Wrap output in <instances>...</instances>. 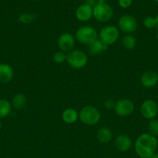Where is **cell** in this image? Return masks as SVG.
Listing matches in <instances>:
<instances>
[{"instance_id": "obj_1", "label": "cell", "mask_w": 158, "mask_h": 158, "mask_svg": "<svg viewBox=\"0 0 158 158\" xmlns=\"http://www.w3.org/2000/svg\"><path fill=\"white\" fill-rule=\"evenodd\" d=\"M157 146L156 137L149 133H144L136 138L134 150L140 158H150L156 153Z\"/></svg>"}, {"instance_id": "obj_2", "label": "cell", "mask_w": 158, "mask_h": 158, "mask_svg": "<svg viewBox=\"0 0 158 158\" xmlns=\"http://www.w3.org/2000/svg\"><path fill=\"white\" fill-rule=\"evenodd\" d=\"M101 119V113L95 106H85L79 111V120L87 126H94Z\"/></svg>"}, {"instance_id": "obj_3", "label": "cell", "mask_w": 158, "mask_h": 158, "mask_svg": "<svg viewBox=\"0 0 158 158\" xmlns=\"http://www.w3.org/2000/svg\"><path fill=\"white\" fill-rule=\"evenodd\" d=\"M74 37L81 44L89 46L99 39V33L92 26H84L77 29Z\"/></svg>"}, {"instance_id": "obj_4", "label": "cell", "mask_w": 158, "mask_h": 158, "mask_svg": "<svg viewBox=\"0 0 158 158\" xmlns=\"http://www.w3.org/2000/svg\"><path fill=\"white\" fill-rule=\"evenodd\" d=\"M67 63L74 69H81L87 66L88 57L84 51L73 49L67 53Z\"/></svg>"}, {"instance_id": "obj_5", "label": "cell", "mask_w": 158, "mask_h": 158, "mask_svg": "<svg viewBox=\"0 0 158 158\" xmlns=\"http://www.w3.org/2000/svg\"><path fill=\"white\" fill-rule=\"evenodd\" d=\"M119 37V29L113 25H107L103 26L99 32V40L108 46L116 43Z\"/></svg>"}, {"instance_id": "obj_6", "label": "cell", "mask_w": 158, "mask_h": 158, "mask_svg": "<svg viewBox=\"0 0 158 158\" xmlns=\"http://www.w3.org/2000/svg\"><path fill=\"white\" fill-rule=\"evenodd\" d=\"M113 16V9L108 3H97L93 7V17L100 23H106Z\"/></svg>"}, {"instance_id": "obj_7", "label": "cell", "mask_w": 158, "mask_h": 158, "mask_svg": "<svg viewBox=\"0 0 158 158\" xmlns=\"http://www.w3.org/2000/svg\"><path fill=\"white\" fill-rule=\"evenodd\" d=\"M119 29L125 34H132L138 28L136 19L131 15H123L119 18L118 22Z\"/></svg>"}, {"instance_id": "obj_8", "label": "cell", "mask_w": 158, "mask_h": 158, "mask_svg": "<svg viewBox=\"0 0 158 158\" xmlns=\"http://www.w3.org/2000/svg\"><path fill=\"white\" fill-rule=\"evenodd\" d=\"M135 110V105L129 99L123 98L118 100L114 106L115 113L119 117H126L131 115Z\"/></svg>"}, {"instance_id": "obj_9", "label": "cell", "mask_w": 158, "mask_h": 158, "mask_svg": "<svg viewBox=\"0 0 158 158\" xmlns=\"http://www.w3.org/2000/svg\"><path fill=\"white\" fill-rule=\"evenodd\" d=\"M140 114L147 120L155 119L158 114V106L156 102L150 99L144 100L140 106Z\"/></svg>"}, {"instance_id": "obj_10", "label": "cell", "mask_w": 158, "mask_h": 158, "mask_svg": "<svg viewBox=\"0 0 158 158\" xmlns=\"http://www.w3.org/2000/svg\"><path fill=\"white\" fill-rule=\"evenodd\" d=\"M75 46V37L69 32H64L60 35L57 40V46L63 52H68L73 50Z\"/></svg>"}, {"instance_id": "obj_11", "label": "cell", "mask_w": 158, "mask_h": 158, "mask_svg": "<svg viewBox=\"0 0 158 158\" xmlns=\"http://www.w3.org/2000/svg\"><path fill=\"white\" fill-rule=\"evenodd\" d=\"M140 83L143 87L150 89L156 86L158 83V74L153 70L144 72L140 77Z\"/></svg>"}, {"instance_id": "obj_12", "label": "cell", "mask_w": 158, "mask_h": 158, "mask_svg": "<svg viewBox=\"0 0 158 158\" xmlns=\"http://www.w3.org/2000/svg\"><path fill=\"white\" fill-rule=\"evenodd\" d=\"M75 16L80 22H88L93 17V8L88 5H80L75 11Z\"/></svg>"}, {"instance_id": "obj_13", "label": "cell", "mask_w": 158, "mask_h": 158, "mask_svg": "<svg viewBox=\"0 0 158 158\" xmlns=\"http://www.w3.org/2000/svg\"><path fill=\"white\" fill-rule=\"evenodd\" d=\"M132 139L126 134H119L115 140V147L120 152H126L131 149Z\"/></svg>"}, {"instance_id": "obj_14", "label": "cell", "mask_w": 158, "mask_h": 158, "mask_svg": "<svg viewBox=\"0 0 158 158\" xmlns=\"http://www.w3.org/2000/svg\"><path fill=\"white\" fill-rule=\"evenodd\" d=\"M14 77V71L12 66L8 63H0V82L8 83L12 80Z\"/></svg>"}, {"instance_id": "obj_15", "label": "cell", "mask_w": 158, "mask_h": 158, "mask_svg": "<svg viewBox=\"0 0 158 158\" xmlns=\"http://www.w3.org/2000/svg\"><path fill=\"white\" fill-rule=\"evenodd\" d=\"M62 120L68 124H73L79 119V113L74 108H67L61 114Z\"/></svg>"}, {"instance_id": "obj_16", "label": "cell", "mask_w": 158, "mask_h": 158, "mask_svg": "<svg viewBox=\"0 0 158 158\" xmlns=\"http://www.w3.org/2000/svg\"><path fill=\"white\" fill-rule=\"evenodd\" d=\"M112 132L108 127H102L97 131V139L100 143H108L112 140Z\"/></svg>"}, {"instance_id": "obj_17", "label": "cell", "mask_w": 158, "mask_h": 158, "mask_svg": "<svg viewBox=\"0 0 158 158\" xmlns=\"http://www.w3.org/2000/svg\"><path fill=\"white\" fill-rule=\"evenodd\" d=\"M88 46V52L92 56L99 55V54H101L102 52H105V50H107V49H108V46L104 44V43H102L101 40H99V39Z\"/></svg>"}, {"instance_id": "obj_18", "label": "cell", "mask_w": 158, "mask_h": 158, "mask_svg": "<svg viewBox=\"0 0 158 158\" xmlns=\"http://www.w3.org/2000/svg\"><path fill=\"white\" fill-rule=\"evenodd\" d=\"M26 103H27V99L26 96L23 94H17L12 97L11 104L12 108L17 110H20L26 106Z\"/></svg>"}, {"instance_id": "obj_19", "label": "cell", "mask_w": 158, "mask_h": 158, "mask_svg": "<svg viewBox=\"0 0 158 158\" xmlns=\"http://www.w3.org/2000/svg\"><path fill=\"white\" fill-rule=\"evenodd\" d=\"M121 45L127 50H133L136 46V39L132 34H125L121 40Z\"/></svg>"}, {"instance_id": "obj_20", "label": "cell", "mask_w": 158, "mask_h": 158, "mask_svg": "<svg viewBox=\"0 0 158 158\" xmlns=\"http://www.w3.org/2000/svg\"><path fill=\"white\" fill-rule=\"evenodd\" d=\"M12 104L9 100L0 99V119L7 117L12 112Z\"/></svg>"}, {"instance_id": "obj_21", "label": "cell", "mask_w": 158, "mask_h": 158, "mask_svg": "<svg viewBox=\"0 0 158 158\" xmlns=\"http://www.w3.org/2000/svg\"><path fill=\"white\" fill-rule=\"evenodd\" d=\"M148 133L154 137H158V120L153 119L150 120L148 123Z\"/></svg>"}, {"instance_id": "obj_22", "label": "cell", "mask_w": 158, "mask_h": 158, "mask_svg": "<svg viewBox=\"0 0 158 158\" xmlns=\"http://www.w3.org/2000/svg\"><path fill=\"white\" fill-rule=\"evenodd\" d=\"M53 60L57 64H63L67 61V53L63 51H57L53 56Z\"/></svg>"}, {"instance_id": "obj_23", "label": "cell", "mask_w": 158, "mask_h": 158, "mask_svg": "<svg viewBox=\"0 0 158 158\" xmlns=\"http://www.w3.org/2000/svg\"><path fill=\"white\" fill-rule=\"evenodd\" d=\"M143 26L147 29H153L155 28V19L154 17L147 16L143 19Z\"/></svg>"}, {"instance_id": "obj_24", "label": "cell", "mask_w": 158, "mask_h": 158, "mask_svg": "<svg viewBox=\"0 0 158 158\" xmlns=\"http://www.w3.org/2000/svg\"><path fill=\"white\" fill-rule=\"evenodd\" d=\"M33 19V17L32 16V15H30V14L24 13V14H22V15H20L19 19H20V21L23 23H29L32 21Z\"/></svg>"}, {"instance_id": "obj_25", "label": "cell", "mask_w": 158, "mask_h": 158, "mask_svg": "<svg viewBox=\"0 0 158 158\" xmlns=\"http://www.w3.org/2000/svg\"><path fill=\"white\" fill-rule=\"evenodd\" d=\"M118 4L122 9H128L133 4V0H118Z\"/></svg>"}, {"instance_id": "obj_26", "label": "cell", "mask_w": 158, "mask_h": 158, "mask_svg": "<svg viewBox=\"0 0 158 158\" xmlns=\"http://www.w3.org/2000/svg\"><path fill=\"white\" fill-rule=\"evenodd\" d=\"M115 104H116V103L112 99H108V100H106L104 102V106H105L106 109H112V108L114 109Z\"/></svg>"}, {"instance_id": "obj_27", "label": "cell", "mask_w": 158, "mask_h": 158, "mask_svg": "<svg viewBox=\"0 0 158 158\" xmlns=\"http://www.w3.org/2000/svg\"><path fill=\"white\" fill-rule=\"evenodd\" d=\"M85 3L93 8L94 6H95L97 5L98 0H85Z\"/></svg>"}, {"instance_id": "obj_28", "label": "cell", "mask_w": 158, "mask_h": 158, "mask_svg": "<svg viewBox=\"0 0 158 158\" xmlns=\"http://www.w3.org/2000/svg\"><path fill=\"white\" fill-rule=\"evenodd\" d=\"M155 19V28L158 30V15H156V16L154 17Z\"/></svg>"}, {"instance_id": "obj_29", "label": "cell", "mask_w": 158, "mask_h": 158, "mask_svg": "<svg viewBox=\"0 0 158 158\" xmlns=\"http://www.w3.org/2000/svg\"><path fill=\"white\" fill-rule=\"evenodd\" d=\"M107 0H98V3H106Z\"/></svg>"}, {"instance_id": "obj_30", "label": "cell", "mask_w": 158, "mask_h": 158, "mask_svg": "<svg viewBox=\"0 0 158 158\" xmlns=\"http://www.w3.org/2000/svg\"><path fill=\"white\" fill-rule=\"evenodd\" d=\"M150 158H158V153H155Z\"/></svg>"}, {"instance_id": "obj_31", "label": "cell", "mask_w": 158, "mask_h": 158, "mask_svg": "<svg viewBox=\"0 0 158 158\" xmlns=\"http://www.w3.org/2000/svg\"><path fill=\"white\" fill-rule=\"evenodd\" d=\"M2 125L1 121H0V131H1V129H2Z\"/></svg>"}, {"instance_id": "obj_32", "label": "cell", "mask_w": 158, "mask_h": 158, "mask_svg": "<svg viewBox=\"0 0 158 158\" xmlns=\"http://www.w3.org/2000/svg\"><path fill=\"white\" fill-rule=\"evenodd\" d=\"M153 1H154V2H155L158 3V0H153Z\"/></svg>"}, {"instance_id": "obj_33", "label": "cell", "mask_w": 158, "mask_h": 158, "mask_svg": "<svg viewBox=\"0 0 158 158\" xmlns=\"http://www.w3.org/2000/svg\"><path fill=\"white\" fill-rule=\"evenodd\" d=\"M0 155H1V148H0Z\"/></svg>"}, {"instance_id": "obj_34", "label": "cell", "mask_w": 158, "mask_h": 158, "mask_svg": "<svg viewBox=\"0 0 158 158\" xmlns=\"http://www.w3.org/2000/svg\"><path fill=\"white\" fill-rule=\"evenodd\" d=\"M32 1H39V0H32Z\"/></svg>"}]
</instances>
